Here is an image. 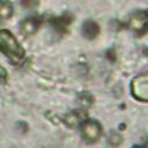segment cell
Wrapping results in <instances>:
<instances>
[{
	"mask_svg": "<svg viewBox=\"0 0 148 148\" xmlns=\"http://www.w3.org/2000/svg\"><path fill=\"white\" fill-rule=\"evenodd\" d=\"M0 51L12 64H18L24 58V50L15 36L6 29H0Z\"/></svg>",
	"mask_w": 148,
	"mask_h": 148,
	"instance_id": "cell-1",
	"label": "cell"
},
{
	"mask_svg": "<svg viewBox=\"0 0 148 148\" xmlns=\"http://www.w3.org/2000/svg\"><path fill=\"white\" fill-rule=\"evenodd\" d=\"M81 135L87 142H96L102 135V125L94 119H87L81 124Z\"/></svg>",
	"mask_w": 148,
	"mask_h": 148,
	"instance_id": "cell-2",
	"label": "cell"
},
{
	"mask_svg": "<svg viewBox=\"0 0 148 148\" xmlns=\"http://www.w3.org/2000/svg\"><path fill=\"white\" fill-rule=\"evenodd\" d=\"M132 94L136 99L148 102V73L140 74L133 80Z\"/></svg>",
	"mask_w": 148,
	"mask_h": 148,
	"instance_id": "cell-3",
	"label": "cell"
},
{
	"mask_svg": "<svg viewBox=\"0 0 148 148\" xmlns=\"http://www.w3.org/2000/svg\"><path fill=\"white\" fill-rule=\"evenodd\" d=\"M38 27H39V21L36 17H27L20 24L21 32L24 34L25 36H30V35L35 34L37 31Z\"/></svg>",
	"mask_w": 148,
	"mask_h": 148,
	"instance_id": "cell-4",
	"label": "cell"
},
{
	"mask_svg": "<svg viewBox=\"0 0 148 148\" xmlns=\"http://www.w3.org/2000/svg\"><path fill=\"white\" fill-rule=\"evenodd\" d=\"M13 12H14V7L9 0L0 1V17L3 20L9 18L13 15Z\"/></svg>",
	"mask_w": 148,
	"mask_h": 148,
	"instance_id": "cell-5",
	"label": "cell"
},
{
	"mask_svg": "<svg viewBox=\"0 0 148 148\" xmlns=\"http://www.w3.org/2000/svg\"><path fill=\"white\" fill-rule=\"evenodd\" d=\"M146 23H147V17L143 14H136V15L132 16V18L130 21V24H131L132 29H134V30L143 29Z\"/></svg>",
	"mask_w": 148,
	"mask_h": 148,
	"instance_id": "cell-6",
	"label": "cell"
},
{
	"mask_svg": "<svg viewBox=\"0 0 148 148\" xmlns=\"http://www.w3.org/2000/svg\"><path fill=\"white\" fill-rule=\"evenodd\" d=\"M65 121H66L67 125L71 126V127H74V126H76V125L79 124V119H77V117H76L75 114H73V113H69V114L66 117Z\"/></svg>",
	"mask_w": 148,
	"mask_h": 148,
	"instance_id": "cell-7",
	"label": "cell"
},
{
	"mask_svg": "<svg viewBox=\"0 0 148 148\" xmlns=\"http://www.w3.org/2000/svg\"><path fill=\"white\" fill-rule=\"evenodd\" d=\"M109 142L112 145V146H118L120 142H121V136L113 133L112 135H110V139H109Z\"/></svg>",
	"mask_w": 148,
	"mask_h": 148,
	"instance_id": "cell-8",
	"label": "cell"
},
{
	"mask_svg": "<svg viewBox=\"0 0 148 148\" xmlns=\"http://www.w3.org/2000/svg\"><path fill=\"white\" fill-rule=\"evenodd\" d=\"M7 77H8L7 71L5 69V67L0 65V83H5L7 81Z\"/></svg>",
	"mask_w": 148,
	"mask_h": 148,
	"instance_id": "cell-9",
	"label": "cell"
}]
</instances>
